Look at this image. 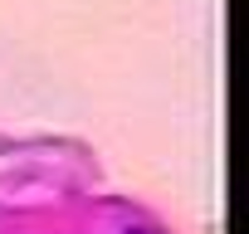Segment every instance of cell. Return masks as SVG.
<instances>
[{
    "label": "cell",
    "instance_id": "cell-1",
    "mask_svg": "<svg viewBox=\"0 0 249 234\" xmlns=\"http://www.w3.org/2000/svg\"><path fill=\"white\" fill-rule=\"evenodd\" d=\"M132 234H142V229H132Z\"/></svg>",
    "mask_w": 249,
    "mask_h": 234
}]
</instances>
